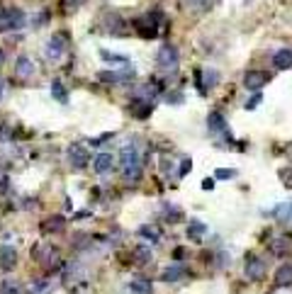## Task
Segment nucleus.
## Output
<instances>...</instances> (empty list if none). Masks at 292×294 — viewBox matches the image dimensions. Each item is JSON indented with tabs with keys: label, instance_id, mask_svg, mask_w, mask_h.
Returning <instances> with one entry per match:
<instances>
[{
	"label": "nucleus",
	"instance_id": "2eb2a0df",
	"mask_svg": "<svg viewBox=\"0 0 292 294\" xmlns=\"http://www.w3.org/2000/svg\"><path fill=\"white\" fill-rule=\"evenodd\" d=\"M15 71H17V76H22V78H30V76L34 73V63H32V59H30V56H20V59H17V66H15Z\"/></svg>",
	"mask_w": 292,
	"mask_h": 294
},
{
	"label": "nucleus",
	"instance_id": "4c0bfd02",
	"mask_svg": "<svg viewBox=\"0 0 292 294\" xmlns=\"http://www.w3.org/2000/svg\"><path fill=\"white\" fill-rule=\"evenodd\" d=\"M3 59H5V56H3V51H0V63H3Z\"/></svg>",
	"mask_w": 292,
	"mask_h": 294
},
{
	"label": "nucleus",
	"instance_id": "c756f323",
	"mask_svg": "<svg viewBox=\"0 0 292 294\" xmlns=\"http://www.w3.org/2000/svg\"><path fill=\"white\" fill-rule=\"evenodd\" d=\"M280 178L285 180V185H290V187H292V168H285V170L280 173Z\"/></svg>",
	"mask_w": 292,
	"mask_h": 294
},
{
	"label": "nucleus",
	"instance_id": "cd10ccee",
	"mask_svg": "<svg viewBox=\"0 0 292 294\" xmlns=\"http://www.w3.org/2000/svg\"><path fill=\"white\" fill-rule=\"evenodd\" d=\"M260 100H263V95H260V93H256V95H253L248 102H246V109H256V107L260 105Z\"/></svg>",
	"mask_w": 292,
	"mask_h": 294
},
{
	"label": "nucleus",
	"instance_id": "e433bc0d",
	"mask_svg": "<svg viewBox=\"0 0 292 294\" xmlns=\"http://www.w3.org/2000/svg\"><path fill=\"white\" fill-rule=\"evenodd\" d=\"M0 95H3V80H0Z\"/></svg>",
	"mask_w": 292,
	"mask_h": 294
},
{
	"label": "nucleus",
	"instance_id": "72a5a7b5",
	"mask_svg": "<svg viewBox=\"0 0 292 294\" xmlns=\"http://www.w3.org/2000/svg\"><path fill=\"white\" fill-rule=\"evenodd\" d=\"M202 187H205V190H214V180H212V178H205V180H202Z\"/></svg>",
	"mask_w": 292,
	"mask_h": 294
},
{
	"label": "nucleus",
	"instance_id": "0eeeda50",
	"mask_svg": "<svg viewBox=\"0 0 292 294\" xmlns=\"http://www.w3.org/2000/svg\"><path fill=\"white\" fill-rule=\"evenodd\" d=\"M265 83H268V76L260 73V71H246V76H243V85H246V90L258 93Z\"/></svg>",
	"mask_w": 292,
	"mask_h": 294
},
{
	"label": "nucleus",
	"instance_id": "6ab92c4d",
	"mask_svg": "<svg viewBox=\"0 0 292 294\" xmlns=\"http://www.w3.org/2000/svg\"><path fill=\"white\" fill-rule=\"evenodd\" d=\"M214 3H217V0H185V5H190V8L197 10V13H207Z\"/></svg>",
	"mask_w": 292,
	"mask_h": 294
},
{
	"label": "nucleus",
	"instance_id": "39448f33",
	"mask_svg": "<svg viewBox=\"0 0 292 294\" xmlns=\"http://www.w3.org/2000/svg\"><path fill=\"white\" fill-rule=\"evenodd\" d=\"M68 161H71V168L83 170L88 166V149H83L81 143H73L68 149Z\"/></svg>",
	"mask_w": 292,
	"mask_h": 294
},
{
	"label": "nucleus",
	"instance_id": "f704fd0d",
	"mask_svg": "<svg viewBox=\"0 0 292 294\" xmlns=\"http://www.w3.org/2000/svg\"><path fill=\"white\" fill-rule=\"evenodd\" d=\"M183 253H185L183 248H176V250H173V255H176V258H183Z\"/></svg>",
	"mask_w": 292,
	"mask_h": 294
},
{
	"label": "nucleus",
	"instance_id": "c9c22d12",
	"mask_svg": "<svg viewBox=\"0 0 292 294\" xmlns=\"http://www.w3.org/2000/svg\"><path fill=\"white\" fill-rule=\"evenodd\" d=\"M68 3H76V0H64V5H68Z\"/></svg>",
	"mask_w": 292,
	"mask_h": 294
},
{
	"label": "nucleus",
	"instance_id": "4468645a",
	"mask_svg": "<svg viewBox=\"0 0 292 294\" xmlns=\"http://www.w3.org/2000/svg\"><path fill=\"white\" fill-rule=\"evenodd\" d=\"M205 233H207V224H202V221H197V219H190V224H188V238L200 241Z\"/></svg>",
	"mask_w": 292,
	"mask_h": 294
},
{
	"label": "nucleus",
	"instance_id": "423d86ee",
	"mask_svg": "<svg viewBox=\"0 0 292 294\" xmlns=\"http://www.w3.org/2000/svg\"><path fill=\"white\" fill-rule=\"evenodd\" d=\"M151 109H154V105L149 102V100H144V97H134L131 102H129V112L136 117V119H146L151 114Z\"/></svg>",
	"mask_w": 292,
	"mask_h": 294
},
{
	"label": "nucleus",
	"instance_id": "9b49d317",
	"mask_svg": "<svg viewBox=\"0 0 292 294\" xmlns=\"http://www.w3.org/2000/svg\"><path fill=\"white\" fill-rule=\"evenodd\" d=\"M185 265H171L168 270H163L161 272V279L163 282H168V284H173V282H178V279H183L185 277Z\"/></svg>",
	"mask_w": 292,
	"mask_h": 294
},
{
	"label": "nucleus",
	"instance_id": "a211bd4d",
	"mask_svg": "<svg viewBox=\"0 0 292 294\" xmlns=\"http://www.w3.org/2000/svg\"><path fill=\"white\" fill-rule=\"evenodd\" d=\"M217 83H219V73L212 71V68H207V71H205V80H202V93H205V90H212Z\"/></svg>",
	"mask_w": 292,
	"mask_h": 294
},
{
	"label": "nucleus",
	"instance_id": "ddd939ff",
	"mask_svg": "<svg viewBox=\"0 0 292 294\" xmlns=\"http://www.w3.org/2000/svg\"><path fill=\"white\" fill-rule=\"evenodd\" d=\"M207 129L214 131V134H224V131H229V126H227V122H224V117H222L219 112H212V114L207 117Z\"/></svg>",
	"mask_w": 292,
	"mask_h": 294
},
{
	"label": "nucleus",
	"instance_id": "a878e982",
	"mask_svg": "<svg viewBox=\"0 0 292 294\" xmlns=\"http://www.w3.org/2000/svg\"><path fill=\"white\" fill-rule=\"evenodd\" d=\"M139 236H144V238H149L151 243H156V241H159V233H156L154 229H146V226H144V229H139Z\"/></svg>",
	"mask_w": 292,
	"mask_h": 294
},
{
	"label": "nucleus",
	"instance_id": "dca6fc26",
	"mask_svg": "<svg viewBox=\"0 0 292 294\" xmlns=\"http://www.w3.org/2000/svg\"><path fill=\"white\" fill-rule=\"evenodd\" d=\"M275 282H277L280 287H292V265H290V263H287V265H282V267L277 270Z\"/></svg>",
	"mask_w": 292,
	"mask_h": 294
},
{
	"label": "nucleus",
	"instance_id": "aec40b11",
	"mask_svg": "<svg viewBox=\"0 0 292 294\" xmlns=\"http://www.w3.org/2000/svg\"><path fill=\"white\" fill-rule=\"evenodd\" d=\"M129 289H131L134 294H151V284L146 282V279H136V282H131Z\"/></svg>",
	"mask_w": 292,
	"mask_h": 294
},
{
	"label": "nucleus",
	"instance_id": "f3484780",
	"mask_svg": "<svg viewBox=\"0 0 292 294\" xmlns=\"http://www.w3.org/2000/svg\"><path fill=\"white\" fill-rule=\"evenodd\" d=\"M134 260H136V265H146V263L151 260V248L149 246H139L134 250Z\"/></svg>",
	"mask_w": 292,
	"mask_h": 294
},
{
	"label": "nucleus",
	"instance_id": "20e7f679",
	"mask_svg": "<svg viewBox=\"0 0 292 294\" xmlns=\"http://www.w3.org/2000/svg\"><path fill=\"white\" fill-rule=\"evenodd\" d=\"M22 25H25V15L20 10H5V13H0V32L20 30Z\"/></svg>",
	"mask_w": 292,
	"mask_h": 294
},
{
	"label": "nucleus",
	"instance_id": "f8f14e48",
	"mask_svg": "<svg viewBox=\"0 0 292 294\" xmlns=\"http://www.w3.org/2000/svg\"><path fill=\"white\" fill-rule=\"evenodd\" d=\"M15 260H17V253H15L13 246H0V267L10 270L15 265Z\"/></svg>",
	"mask_w": 292,
	"mask_h": 294
},
{
	"label": "nucleus",
	"instance_id": "9d476101",
	"mask_svg": "<svg viewBox=\"0 0 292 294\" xmlns=\"http://www.w3.org/2000/svg\"><path fill=\"white\" fill-rule=\"evenodd\" d=\"M273 66H275L277 71L292 68V49H280V51L273 56Z\"/></svg>",
	"mask_w": 292,
	"mask_h": 294
},
{
	"label": "nucleus",
	"instance_id": "f257e3e1",
	"mask_svg": "<svg viewBox=\"0 0 292 294\" xmlns=\"http://www.w3.org/2000/svg\"><path fill=\"white\" fill-rule=\"evenodd\" d=\"M119 161H122V173L127 180L136 183L141 178V156H139V149L134 143H127L122 154H119Z\"/></svg>",
	"mask_w": 292,
	"mask_h": 294
},
{
	"label": "nucleus",
	"instance_id": "f03ea898",
	"mask_svg": "<svg viewBox=\"0 0 292 294\" xmlns=\"http://www.w3.org/2000/svg\"><path fill=\"white\" fill-rule=\"evenodd\" d=\"M243 272L248 279L253 282H260L265 277V260L256 253H246V265H243Z\"/></svg>",
	"mask_w": 292,
	"mask_h": 294
},
{
	"label": "nucleus",
	"instance_id": "7c9ffc66",
	"mask_svg": "<svg viewBox=\"0 0 292 294\" xmlns=\"http://www.w3.org/2000/svg\"><path fill=\"white\" fill-rule=\"evenodd\" d=\"M236 175V170H217V178L219 180H229V178H234Z\"/></svg>",
	"mask_w": 292,
	"mask_h": 294
},
{
	"label": "nucleus",
	"instance_id": "5701e85b",
	"mask_svg": "<svg viewBox=\"0 0 292 294\" xmlns=\"http://www.w3.org/2000/svg\"><path fill=\"white\" fill-rule=\"evenodd\" d=\"M180 219H183V212L176 209L173 204H168V209H166V221H168V224H178Z\"/></svg>",
	"mask_w": 292,
	"mask_h": 294
},
{
	"label": "nucleus",
	"instance_id": "bb28decb",
	"mask_svg": "<svg viewBox=\"0 0 292 294\" xmlns=\"http://www.w3.org/2000/svg\"><path fill=\"white\" fill-rule=\"evenodd\" d=\"M100 56H102L105 61H112V63H127V59H124V56H114V54H107V51H102Z\"/></svg>",
	"mask_w": 292,
	"mask_h": 294
},
{
	"label": "nucleus",
	"instance_id": "6e6552de",
	"mask_svg": "<svg viewBox=\"0 0 292 294\" xmlns=\"http://www.w3.org/2000/svg\"><path fill=\"white\" fill-rule=\"evenodd\" d=\"M64 49H66V37L56 34V37H51V42L47 44V56L56 61V59H59V56L64 54Z\"/></svg>",
	"mask_w": 292,
	"mask_h": 294
},
{
	"label": "nucleus",
	"instance_id": "393cba45",
	"mask_svg": "<svg viewBox=\"0 0 292 294\" xmlns=\"http://www.w3.org/2000/svg\"><path fill=\"white\" fill-rule=\"evenodd\" d=\"M51 90H54V97H56V100L66 102V93H64V85H61L59 80H54V83H51Z\"/></svg>",
	"mask_w": 292,
	"mask_h": 294
},
{
	"label": "nucleus",
	"instance_id": "7ed1b4c3",
	"mask_svg": "<svg viewBox=\"0 0 292 294\" xmlns=\"http://www.w3.org/2000/svg\"><path fill=\"white\" fill-rule=\"evenodd\" d=\"M156 61H159V66H161L163 71H176V68H178V61H180L178 49H176L173 44H166V46L159 51Z\"/></svg>",
	"mask_w": 292,
	"mask_h": 294
},
{
	"label": "nucleus",
	"instance_id": "1a4fd4ad",
	"mask_svg": "<svg viewBox=\"0 0 292 294\" xmlns=\"http://www.w3.org/2000/svg\"><path fill=\"white\" fill-rule=\"evenodd\" d=\"M112 166H114V158H112L110 154H97L95 161H93V168H95V173H100V175L110 173Z\"/></svg>",
	"mask_w": 292,
	"mask_h": 294
},
{
	"label": "nucleus",
	"instance_id": "2f4dec72",
	"mask_svg": "<svg viewBox=\"0 0 292 294\" xmlns=\"http://www.w3.org/2000/svg\"><path fill=\"white\" fill-rule=\"evenodd\" d=\"M190 166H193V161H190V158H185V161L180 163V175H188V173H190Z\"/></svg>",
	"mask_w": 292,
	"mask_h": 294
},
{
	"label": "nucleus",
	"instance_id": "473e14b6",
	"mask_svg": "<svg viewBox=\"0 0 292 294\" xmlns=\"http://www.w3.org/2000/svg\"><path fill=\"white\" fill-rule=\"evenodd\" d=\"M166 100H168V102H173V105H178V102H183V95H180V93H173V95H168Z\"/></svg>",
	"mask_w": 292,
	"mask_h": 294
},
{
	"label": "nucleus",
	"instance_id": "4be33fe9",
	"mask_svg": "<svg viewBox=\"0 0 292 294\" xmlns=\"http://www.w3.org/2000/svg\"><path fill=\"white\" fill-rule=\"evenodd\" d=\"M290 214H292V202H287V204H280V207L273 212V217H277L280 221H287V219H290Z\"/></svg>",
	"mask_w": 292,
	"mask_h": 294
},
{
	"label": "nucleus",
	"instance_id": "c85d7f7f",
	"mask_svg": "<svg viewBox=\"0 0 292 294\" xmlns=\"http://www.w3.org/2000/svg\"><path fill=\"white\" fill-rule=\"evenodd\" d=\"M3 294H17V284L15 282H3Z\"/></svg>",
	"mask_w": 292,
	"mask_h": 294
},
{
	"label": "nucleus",
	"instance_id": "412c9836",
	"mask_svg": "<svg viewBox=\"0 0 292 294\" xmlns=\"http://www.w3.org/2000/svg\"><path fill=\"white\" fill-rule=\"evenodd\" d=\"M107 30H110L112 34H122V20H119L114 13L107 15Z\"/></svg>",
	"mask_w": 292,
	"mask_h": 294
},
{
	"label": "nucleus",
	"instance_id": "b1692460",
	"mask_svg": "<svg viewBox=\"0 0 292 294\" xmlns=\"http://www.w3.org/2000/svg\"><path fill=\"white\" fill-rule=\"evenodd\" d=\"M64 224H66V221H64V217H54V219H49V221L44 224V231H59Z\"/></svg>",
	"mask_w": 292,
	"mask_h": 294
}]
</instances>
